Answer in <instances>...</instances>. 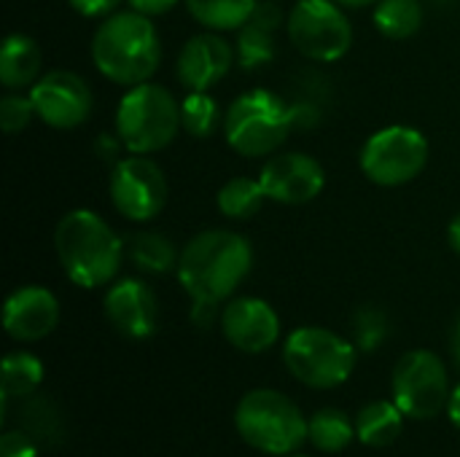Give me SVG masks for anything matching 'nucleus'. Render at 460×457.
I'll return each instance as SVG.
<instances>
[{
  "mask_svg": "<svg viewBox=\"0 0 460 457\" xmlns=\"http://www.w3.org/2000/svg\"><path fill=\"white\" fill-rule=\"evenodd\" d=\"M253 269V245L232 229L194 234L178 259L175 277L191 302L226 304Z\"/></svg>",
  "mask_w": 460,
  "mask_h": 457,
  "instance_id": "obj_1",
  "label": "nucleus"
},
{
  "mask_svg": "<svg viewBox=\"0 0 460 457\" xmlns=\"http://www.w3.org/2000/svg\"><path fill=\"white\" fill-rule=\"evenodd\" d=\"M54 250L67 280L92 291L116 280L127 256V242L100 213L75 207L59 218Z\"/></svg>",
  "mask_w": 460,
  "mask_h": 457,
  "instance_id": "obj_2",
  "label": "nucleus"
},
{
  "mask_svg": "<svg viewBox=\"0 0 460 457\" xmlns=\"http://www.w3.org/2000/svg\"><path fill=\"white\" fill-rule=\"evenodd\" d=\"M92 62L102 78L119 86H137L154 78L162 65V38L151 16L132 8L100 19L92 46Z\"/></svg>",
  "mask_w": 460,
  "mask_h": 457,
  "instance_id": "obj_3",
  "label": "nucleus"
},
{
  "mask_svg": "<svg viewBox=\"0 0 460 457\" xmlns=\"http://www.w3.org/2000/svg\"><path fill=\"white\" fill-rule=\"evenodd\" d=\"M294 121V105L272 89H248L224 110L226 145L248 159H267L288 140Z\"/></svg>",
  "mask_w": 460,
  "mask_h": 457,
  "instance_id": "obj_4",
  "label": "nucleus"
},
{
  "mask_svg": "<svg viewBox=\"0 0 460 457\" xmlns=\"http://www.w3.org/2000/svg\"><path fill=\"white\" fill-rule=\"evenodd\" d=\"M113 129L121 137L127 154L151 156L164 151L183 129L181 102L167 86L154 81L129 86L116 105Z\"/></svg>",
  "mask_w": 460,
  "mask_h": 457,
  "instance_id": "obj_5",
  "label": "nucleus"
},
{
  "mask_svg": "<svg viewBox=\"0 0 460 457\" xmlns=\"http://www.w3.org/2000/svg\"><path fill=\"white\" fill-rule=\"evenodd\" d=\"M234 428L240 439L272 457L294 455L307 442V417L280 391H248L234 409Z\"/></svg>",
  "mask_w": 460,
  "mask_h": 457,
  "instance_id": "obj_6",
  "label": "nucleus"
},
{
  "mask_svg": "<svg viewBox=\"0 0 460 457\" xmlns=\"http://www.w3.org/2000/svg\"><path fill=\"white\" fill-rule=\"evenodd\" d=\"M283 364L294 380L313 391H332L350 380L358 364V347L323 326L294 329L283 342Z\"/></svg>",
  "mask_w": 460,
  "mask_h": 457,
  "instance_id": "obj_7",
  "label": "nucleus"
},
{
  "mask_svg": "<svg viewBox=\"0 0 460 457\" xmlns=\"http://www.w3.org/2000/svg\"><path fill=\"white\" fill-rule=\"evenodd\" d=\"M429 140L410 124H388L377 129L358 154L367 180L383 189H399L412 183L429 164Z\"/></svg>",
  "mask_w": 460,
  "mask_h": 457,
  "instance_id": "obj_8",
  "label": "nucleus"
},
{
  "mask_svg": "<svg viewBox=\"0 0 460 457\" xmlns=\"http://www.w3.org/2000/svg\"><path fill=\"white\" fill-rule=\"evenodd\" d=\"M286 35L291 46L310 62H337L353 46V24L348 11L334 0H294Z\"/></svg>",
  "mask_w": 460,
  "mask_h": 457,
  "instance_id": "obj_9",
  "label": "nucleus"
},
{
  "mask_svg": "<svg viewBox=\"0 0 460 457\" xmlns=\"http://www.w3.org/2000/svg\"><path fill=\"white\" fill-rule=\"evenodd\" d=\"M391 393L410 420H429L447 409L450 374L445 361L431 350H410L394 366Z\"/></svg>",
  "mask_w": 460,
  "mask_h": 457,
  "instance_id": "obj_10",
  "label": "nucleus"
},
{
  "mask_svg": "<svg viewBox=\"0 0 460 457\" xmlns=\"http://www.w3.org/2000/svg\"><path fill=\"white\" fill-rule=\"evenodd\" d=\"M108 197L121 218L148 224L164 210L170 186L162 167L151 156L129 154L113 164L108 175Z\"/></svg>",
  "mask_w": 460,
  "mask_h": 457,
  "instance_id": "obj_11",
  "label": "nucleus"
},
{
  "mask_svg": "<svg viewBox=\"0 0 460 457\" xmlns=\"http://www.w3.org/2000/svg\"><path fill=\"white\" fill-rule=\"evenodd\" d=\"M27 94L32 100L38 121L62 132L81 127L94 105L89 83L67 67H54L43 73Z\"/></svg>",
  "mask_w": 460,
  "mask_h": 457,
  "instance_id": "obj_12",
  "label": "nucleus"
},
{
  "mask_svg": "<svg viewBox=\"0 0 460 457\" xmlns=\"http://www.w3.org/2000/svg\"><path fill=\"white\" fill-rule=\"evenodd\" d=\"M261 189L270 202L278 205H307L326 186L323 164L302 151H280L267 156L259 172Z\"/></svg>",
  "mask_w": 460,
  "mask_h": 457,
  "instance_id": "obj_13",
  "label": "nucleus"
},
{
  "mask_svg": "<svg viewBox=\"0 0 460 457\" xmlns=\"http://www.w3.org/2000/svg\"><path fill=\"white\" fill-rule=\"evenodd\" d=\"M221 334L224 339L248 356L272 350L280 342V315L278 310L259 296H232L221 310Z\"/></svg>",
  "mask_w": 460,
  "mask_h": 457,
  "instance_id": "obj_14",
  "label": "nucleus"
},
{
  "mask_svg": "<svg viewBox=\"0 0 460 457\" xmlns=\"http://www.w3.org/2000/svg\"><path fill=\"white\" fill-rule=\"evenodd\" d=\"M237 62L234 43L224 32L202 30L191 35L175 57V78L186 92H210Z\"/></svg>",
  "mask_w": 460,
  "mask_h": 457,
  "instance_id": "obj_15",
  "label": "nucleus"
},
{
  "mask_svg": "<svg viewBox=\"0 0 460 457\" xmlns=\"http://www.w3.org/2000/svg\"><path fill=\"white\" fill-rule=\"evenodd\" d=\"M102 310H105V318L113 326V331L132 342L148 339L159 323L156 294L140 277L113 280L105 291Z\"/></svg>",
  "mask_w": 460,
  "mask_h": 457,
  "instance_id": "obj_16",
  "label": "nucleus"
},
{
  "mask_svg": "<svg viewBox=\"0 0 460 457\" xmlns=\"http://www.w3.org/2000/svg\"><path fill=\"white\" fill-rule=\"evenodd\" d=\"M59 299L43 286H19L3 304V329L13 342H40L59 326Z\"/></svg>",
  "mask_w": 460,
  "mask_h": 457,
  "instance_id": "obj_17",
  "label": "nucleus"
},
{
  "mask_svg": "<svg viewBox=\"0 0 460 457\" xmlns=\"http://www.w3.org/2000/svg\"><path fill=\"white\" fill-rule=\"evenodd\" d=\"M43 75V51L35 38L11 32L0 48V83L5 92L30 89Z\"/></svg>",
  "mask_w": 460,
  "mask_h": 457,
  "instance_id": "obj_18",
  "label": "nucleus"
},
{
  "mask_svg": "<svg viewBox=\"0 0 460 457\" xmlns=\"http://www.w3.org/2000/svg\"><path fill=\"white\" fill-rule=\"evenodd\" d=\"M404 412L391 399H377L356 415V439L367 447L383 450L394 444L404 428Z\"/></svg>",
  "mask_w": 460,
  "mask_h": 457,
  "instance_id": "obj_19",
  "label": "nucleus"
},
{
  "mask_svg": "<svg viewBox=\"0 0 460 457\" xmlns=\"http://www.w3.org/2000/svg\"><path fill=\"white\" fill-rule=\"evenodd\" d=\"M127 256L135 264V269L146 275H167L178 269L181 250L162 232H135L127 240Z\"/></svg>",
  "mask_w": 460,
  "mask_h": 457,
  "instance_id": "obj_20",
  "label": "nucleus"
},
{
  "mask_svg": "<svg viewBox=\"0 0 460 457\" xmlns=\"http://www.w3.org/2000/svg\"><path fill=\"white\" fill-rule=\"evenodd\" d=\"M189 16L213 32H237L256 11L259 0H183Z\"/></svg>",
  "mask_w": 460,
  "mask_h": 457,
  "instance_id": "obj_21",
  "label": "nucleus"
},
{
  "mask_svg": "<svg viewBox=\"0 0 460 457\" xmlns=\"http://www.w3.org/2000/svg\"><path fill=\"white\" fill-rule=\"evenodd\" d=\"M426 19V8L420 0H380L372 8V22L383 38L407 40L412 38Z\"/></svg>",
  "mask_w": 460,
  "mask_h": 457,
  "instance_id": "obj_22",
  "label": "nucleus"
},
{
  "mask_svg": "<svg viewBox=\"0 0 460 457\" xmlns=\"http://www.w3.org/2000/svg\"><path fill=\"white\" fill-rule=\"evenodd\" d=\"M267 202V194L261 189L259 178H248V175H237L229 178L216 197L218 213L229 221H251Z\"/></svg>",
  "mask_w": 460,
  "mask_h": 457,
  "instance_id": "obj_23",
  "label": "nucleus"
},
{
  "mask_svg": "<svg viewBox=\"0 0 460 457\" xmlns=\"http://www.w3.org/2000/svg\"><path fill=\"white\" fill-rule=\"evenodd\" d=\"M43 374H46V369H43L38 356H32L27 350L8 353L5 361H3V380H0L3 399L5 401L30 399L40 388Z\"/></svg>",
  "mask_w": 460,
  "mask_h": 457,
  "instance_id": "obj_24",
  "label": "nucleus"
},
{
  "mask_svg": "<svg viewBox=\"0 0 460 457\" xmlns=\"http://www.w3.org/2000/svg\"><path fill=\"white\" fill-rule=\"evenodd\" d=\"M307 439L321 453H342L356 439V420H350L340 409H318L307 420Z\"/></svg>",
  "mask_w": 460,
  "mask_h": 457,
  "instance_id": "obj_25",
  "label": "nucleus"
},
{
  "mask_svg": "<svg viewBox=\"0 0 460 457\" xmlns=\"http://www.w3.org/2000/svg\"><path fill=\"white\" fill-rule=\"evenodd\" d=\"M275 32L272 27L256 22L253 16L237 30V38H234V51H237V65L245 67V70H256V67H264L275 59Z\"/></svg>",
  "mask_w": 460,
  "mask_h": 457,
  "instance_id": "obj_26",
  "label": "nucleus"
},
{
  "mask_svg": "<svg viewBox=\"0 0 460 457\" xmlns=\"http://www.w3.org/2000/svg\"><path fill=\"white\" fill-rule=\"evenodd\" d=\"M181 127L191 137H210L218 127H224V110L210 92H186L181 100Z\"/></svg>",
  "mask_w": 460,
  "mask_h": 457,
  "instance_id": "obj_27",
  "label": "nucleus"
},
{
  "mask_svg": "<svg viewBox=\"0 0 460 457\" xmlns=\"http://www.w3.org/2000/svg\"><path fill=\"white\" fill-rule=\"evenodd\" d=\"M388 337V318L377 307H361L353 318V345L364 353L377 350Z\"/></svg>",
  "mask_w": 460,
  "mask_h": 457,
  "instance_id": "obj_28",
  "label": "nucleus"
},
{
  "mask_svg": "<svg viewBox=\"0 0 460 457\" xmlns=\"http://www.w3.org/2000/svg\"><path fill=\"white\" fill-rule=\"evenodd\" d=\"M38 119L30 94L22 92H5L0 100V127L5 135H19L30 127V121Z\"/></svg>",
  "mask_w": 460,
  "mask_h": 457,
  "instance_id": "obj_29",
  "label": "nucleus"
},
{
  "mask_svg": "<svg viewBox=\"0 0 460 457\" xmlns=\"http://www.w3.org/2000/svg\"><path fill=\"white\" fill-rule=\"evenodd\" d=\"M0 457H38V447L27 431H5L0 436Z\"/></svg>",
  "mask_w": 460,
  "mask_h": 457,
  "instance_id": "obj_30",
  "label": "nucleus"
},
{
  "mask_svg": "<svg viewBox=\"0 0 460 457\" xmlns=\"http://www.w3.org/2000/svg\"><path fill=\"white\" fill-rule=\"evenodd\" d=\"M67 3L84 19H105L119 8L121 0H67Z\"/></svg>",
  "mask_w": 460,
  "mask_h": 457,
  "instance_id": "obj_31",
  "label": "nucleus"
},
{
  "mask_svg": "<svg viewBox=\"0 0 460 457\" xmlns=\"http://www.w3.org/2000/svg\"><path fill=\"white\" fill-rule=\"evenodd\" d=\"M221 304H213V302H191V323L199 326V329H210L216 321H221Z\"/></svg>",
  "mask_w": 460,
  "mask_h": 457,
  "instance_id": "obj_32",
  "label": "nucleus"
},
{
  "mask_svg": "<svg viewBox=\"0 0 460 457\" xmlns=\"http://www.w3.org/2000/svg\"><path fill=\"white\" fill-rule=\"evenodd\" d=\"M121 151H127L124 148V143H121V137L116 135V129H113V135H108V132H102L100 137H97V156L102 159V162H119L121 159Z\"/></svg>",
  "mask_w": 460,
  "mask_h": 457,
  "instance_id": "obj_33",
  "label": "nucleus"
},
{
  "mask_svg": "<svg viewBox=\"0 0 460 457\" xmlns=\"http://www.w3.org/2000/svg\"><path fill=\"white\" fill-rule=\"evenodd\" d=\"M129 3V8L132 11H137V13H143V16H164V13H170L178 3H183V0H127Z\"/></svg>",
  "mask_w": 460,
  "mask_h": 457,
  "instance_id": "obj_34",
  "label": "nucleus"
},
{
  "mask_svg": "<svg viewBox=\"0 0 460 457\" xmlns=\"http://www.w3.org/2000/svg\"><path fill=\"white\" fill-rule=\"evenodd\" d=\"M447 415H450V420H453V426L460 431V385L453 388V393H450V401H447Z\"/></svg>",
  "mask_w": 460,
  "mask_h": 457,
  "instance_id": "obj_35",
  "label": "nucleus"
},
{
  "mask_svg": "<svg viewBox=\"0 0 460 457\" xmlns=\"http://www.w3.org/2000/svg\"><path fill=\"white\" fill-rule=\"evenodd\" d=\"M447 242H450V248L460 256V213L450 221V226H447Z\"/></svg>",
  "mask_w": 460,
  "mask_h": 457,
  "instance_id": "obj_36",
  "label": "nucleus"
},
{
  "mask_svg": "<svg viewBox=\"0 0 460 457\" xmlns=\"http://www.w3.org/2000/svg\"><path fill=\"white\" fill-rule=\"evenodd\" d=\"M334 3H340L345 11H358V8H375L380 0H334Z\"/></svg>",
  "mask_w": 460,
  "mask_h": 457,
  "instance_id": "obj_37",
  "label": "nucleus"
},
{
  "mask_svg": "<svg viewBox=\"0 0 460 457\" xmlns=\"http://www.w3.org/2000/svg\"><path fill=\"white\" fill-rule=\"evenodd\" d=\"M450 350H453V361H456V366L460 369V318H458V323H456V329H453V337H450Z\"/></svg>",
  "mask_w": 460,
  "mask_h": 457,
  "instance_id": "obj_38",
  "label": "nucleus"
},
{
  "mask_svg": "<svg viewBox=\"0 0 460 457\" xmlns=\"http://www.w3.org/2000/svg\"><path fill=\"white\" fill-rule=\"evenodd\" d=\"M286 457H307V455H286Z\"/></svg>",
  "mask_w": 460,
  "mask_h": 457,
  "instance_id": "obj_39",
  "label": "nucleus"
},
{
  "mask_svg": "<svg viewBox=\"0 0 460 457\" xmlns=\"http://www.w3.org/2000/svg\"><path fill=\"white\" fill-rule=\"evenodd\" d=\"M278 3H283V0H278Z\"/></svg>",
  "mask_w": 460,
  "mask_h": 457,
  "instance_id": "obj_40",
  "label": "nucleus"
}]
</instances>
